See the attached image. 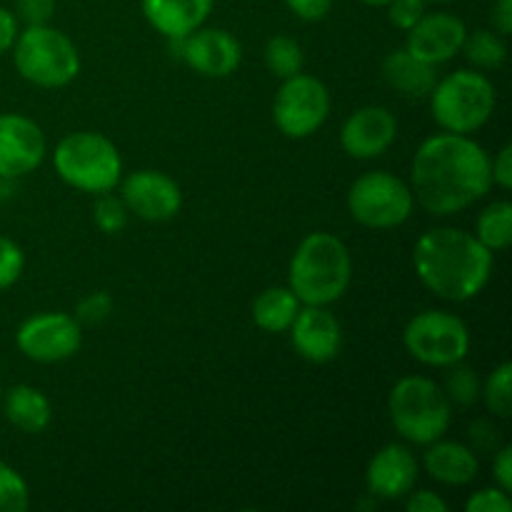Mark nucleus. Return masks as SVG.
Listing matches in <instances>:
<instances>
[{
    "mask_svg": "<svg viewBox=\"0 0 512 512\" xmlns=\"http://www.w3.org/2000/svg\"><path fill=\"white\" fill-rule=\"evenodd\" d=\"M0 400H3V390H0Z\"/></svg>",
    "mask_w": 512,
    "mask_h": 512,
    "instance_id": "49530a36",
    "label": "nucleus"
},
{
    "mask_svg": "<svg viewBox=\"0 0 512 512\" xmlns=\"http://www.w3.org/2000/svg\"><path fill=\"white\" fill-rule=\"evenodd\" d=\"M493 25H495V33H500L505 38V35L512 33V0H498V3L493 5Z\"/></svg>",
    "mask_w": 512,
    "mask_h": 512,
    "instance_id": "79ce46f5",
    "label": "nucleus"
},
{
    "mask_svg": "<svg viewBox=\"0 0 512 512\" xmlns=\"http://www.w3.org/2000/svg\"><path fill=\"white\" fill-rule=\"evenodd\" d=\"M360 3H365V5H375V8H383V5H388L390 0H360Z\"/></svg>",
    "mask_w": 512,
    "mask_h": 512,
    "instance_id": "37998d69",
    "label": "nucleus"
},
{
    "mask_svg": "<svg viewBox=\"0 0 512 512\" xmlns=\"http://www.w3.org/2000/svg\"><path fill=\"white\" fill-rule=\"evenodd\" d=\"M413 190L398 175L373 170L360 175L348 193V210L360 225L375 230L398 228L413 213Z\"/></svg>",
    "mask_w": 512,
    "mask_h": 512,
    "instance_id": "1a4fd4ad",
    "label": "nucleus"
},
{
    "mask_svg": "<svg viewBox=\"0 0 512 512\" xmlns=\"http://www.w3.org/2000/svg\"><path fill=\"white\" fill-rule=\"evenodd\" d=\"M383 78L405 98H425L435 88V65L425 63L410 50H393L383 60Z\"/></svg>",
    "mask_w": 512,
    "mask_h": 512,
    "instance_id": "412c9836",
    "label": "nucleus"
},
{
    "mask_svg": "<svg viewBox=\"0 0 512 512\" xmlns=\"http://www.w3.org/2000/svg\"><path fill=\"white\" fill-rule=\"evenodd\" d=\"M15 343L20 353L35 363H60L78 353L83 330L68 313H40L20 325Z\"/></svg>",
    "mask_w": 512,
    "mask_h": 512,
    "instance_id": "9b49d317",
    "label": "nucleus"
},
{
    "mask_svg": "<svg viewBox=\"0 0 512 512\" xmlns=\"http://www.w3.org/2000/svg\"><path fill=\"white\" fill-rule=\"evenodd\" d=\"M430 110L445 133H475L493 115L495 85L483 73L455 70L430 90Z\"/></svg>",
    "mask_w": 512,
    "mask_h": 512,
    "instance_id": "423d86ee",
    "label": "nucleus"
},
{
    "mask_svg": "<svg viewBox=\"0 0 512 512\" xmlns=\"http://www.w3.org/2000/svg\"><path fill=\"white\" fill-rule=\"evenodd\" d=\"M290 330H293L295 350L308 363H330L343 345L338 318L325 305H305L303 310H298Z\"/></svg>",
    "mask_w": 512,
    "mask_h": 512,
    "instance_id": "a211bd4d",
    "label": "nucleus"
},
{
    "mask_svg": "<svg viewBox=\"0 0 512 512\" xmlns=\"http://www.w3.org/2000/svg\"><path fill=\"white\" fill-rule=\"evenodd\" d=\"M53 163L65 183L98 195L113 190L123 173V160L113 140L90 130L60 140L53 153Z\"/></svg>",
    "mask_w": 512,
    "mask_h": 512,
    "instance_id": "0eeeda50",
    "label": "nucleus"
},
{
    "mask_svg": "<svg viewBox=\"0 0 512 512\" xmlns=\"http://www.w3.org/2000/svg\"><path fill=\"white\" fill-rule=\"evenodd\" d=\"M425 5L428 0H390L388 3V18L395 28L408 33L415 23L425 15Z\"/></svg>",
    "mask_w": 512,
    "mask_h": 512,
    "instance_id": "473e14b6",
    "label": "nucleus"
},
{
    "mask_svg": "<svg viewBox=\"0 0 512 512\" xmlns=\"http://www.w3.org/2000/svg\"><path fill=\"white\" fill-rule=\"evenodd\" d=\"M303 48L288 35H275L265 45V65L278 78H290L303 70Z\"/></svg>",
    "mask_w": 512,
    "mask_h": 512,
    "instance_id": "a878e982",
    "label": "nucleus"
},
{
    "mask_svg": "<svg viewBox=\"0 0 512 512\" xmlns=\"http://www.w3.org/2000/svg\"><path fill=\"white\" fill-rule=\"evenodd\" d=\"M490 173H493V183L500 185L503 190L512 188V145H503L495 160H490Z\"/></svg>",
    "mask_w": 512,
    "mask_h": 512,
    "instance_id": "e433bc0d",
    "label": "nucleus"
},
{
    "mask_svg": "<svg viewBox=\"0 0 512 512\" xmlns=\"http://www.w3.org/2000/svg\"><path fill=\"white\" fill-rule=\"evenodd\" d=\"M300 310V300L290 288H268L255 298L253 320L265 333H285Z\"/></svg>",
    "mask_w": 512,
    "mask_h": 512,
    "instance_id": "5701e85b",
    "label": "nucleus"
},
{
    "mask_svg": "<svg viewBox=\"0 0 512 512\" xmlns=\"http://www.w3.org/2000/svg\"><path fill=\"white\" fill-rule=\"evenodd\" d=\"M398 135V118L383 105L355 110L340 128V145L350 158L370 160L383 155Z\"/></svg>",
    "mask_w": 512,
    "mask_h": 512,
    "instance_id": "4468645a",
    "label": "nucleus"
},
{
    "mask_svg": "<svg viewBox=\"0 0 512 512\" xmlns=\"http://www.w3.org/2000/svg\"><path fill=\"white\" fill-rule=\"evenodd\" d=\"M110 313H113V298L108 293H90L88 298L80 300L78 310H75V320L80 325H98L108 320Z\"/></svg>",
    "mask_w": 512,
    "mask_h": 512,
    "instance_id": "2f4dec72",
    "label": "nucleus"
},
{
    "mask_svg": "<svg viewBox=\"0 0 512 512\" xmlns=\"http://www.w3.org/2000/svg\"><path fill=\"white\" fill-rule=\"evenodd\" d=\"M30 505L28 483L10 465L0 463V512H23Z\"/></svg>",
    "mask_w": 512,
    "mask_h": 512,
    "instance_id": "c85d7f7f",
    "label": "nucleus"
},
{
    "mask_svg": "<svg viewBox=\"0 0 512 512\" xmlns=\"http://www.w3.org/2000/svg\"><path fill=\"white\" fill-rule=\"evenodd\" d=\"M240 58L243 48L238 38L223 28H198L183 38L180 60L205 78H228L238 70Z\"/></svg>",
    "mask_w": 512,
    "mask_h": 512,
    "instance_id": "2eb2a0df",
    "label": "nucleus"
},
{
    "mask_svg": "<svg viewBox=\"0 0 512 512\" xmlns=\"http://www.w3.org/2000/svg\"><path fill=\"white\" fill-rule=\"evenodd\" d=\"M425 470L443 485H468L478 478L480 460L470 445L455 440H435L423 455Z\"/></svg>",
    "mask_w": 512,
    "mask_h": 512,
    "instance_id": "aec40b11",
    "label": "nucleus"
},
{
    "mask_svg": "<svg viewBox=\"0 0 512 512\" xmlns=\"http://www.w3.org/2000/svg\"><path fill=\"white\" fill-rule=\"evenodd\" d=\"M15 38H18V20L10 10L0 8V55L13 48Z\"/></svg>",
    "mask_w": 512,
    "mask_h": 512,
    "instance_id": "a19ab883",
    "label": "nucleus"
},
{
    "mask_svg": "<svg viewBox=\"0 0 512 512\" xmlns=\"http://www.w3.org/2000/svg\"><path fill=\"white\" fill-rule=\"evenodd\" d=\"M418 480V460L410 448L400 443H390L373 455L365 470V485L370 498L398 500L413 490Z\"/></svg>",
    "mask_w": 512,
    "mask_h": 512,
    "instance_id": "f3484780",
    "label": "nucleus"
},
{
    "mask_svg": "<svg viewBox=\"0 0 512 512\" xmlns=\"http://www.w3.org/2000/svg\"><path fill=\"white\" fill-rule=\"evenodd\" d=\"M45 135L25 115H0V178H20L43 163Z\"/></svg>",
    "mask_w": 512,
    "mask_h": 512,
    "instance_id": "ddd939ff",
    "label": "nucleus"
},
{
    "mask_svg": "<svg viewBox=\"0 0 512 512\" xmlns=\"http://www.w3.org/2000/svg\"><path fill=\"white\" fill-rule=\"evenodd\" d=\"M213 0H143L145 20L165 38H185L208 20Z\"/></svg>",
    "mask_w": 512,
    "mask_h": 512,
    "instance_id": "6ab92c4d",
    "label": "nucleus"
},
{
    "mask_svg": "<svg viewBox=\"0 0 512 512\" xmlns=\"http://www.w3.org/2000/svg\"><path fill=\"white\" fill-rule=\"evenodd\" d=\"M128 205H125L123 198L118 195H110L108 193H100V198L93 203V220L103 233H120V230L128 225Z\"/></svg>",
    "mask_w": 512,
    "mask_h": 512,
    "instance_id": "c756f323",
    "label": "nucleus"
},
{
    "mask_svg": "<svg viewBox=\"0 0 512 512\" xmlns=\"http://www.w3.org/2000/svg\"><path fill=\"white\" fill-rule=\"evenodd\" d=\"M475 238L493 253L505 250L512 243V205L508 200L493 203L485 208L478 218V233Z\"/></svg>",
    "mask_w": 512,
    "mask_h": 512,
    "instance_id": "b1692460",
    "label": "nucleus"
},
{
    "mask_svg": "<svg viewBox=\"0 0 512 512\" xmlns=\"http://www.w3.org/2000/svg\"><path fill=\"white\" fill-rule=\"evenodd\" d=\"M428 3H450V0H428Z\"/></svg>",
    "mask_w": 512,
    "mask_h": 512,
    "instance_id": "a18cd8bd",
    "label": "nucleus"
},
{
    "mask_svg": "<svg viewBox=\"0 0 512 512\" xmlns=\"http://www.w3.org/2000/svg\"><path fill=\"white\" fill-rule=\"evenodd\" d=\"M413 198L433 215H453L493 188L490 155L468 135L440 133L425 140L410 168Z\"/></svg>",
    "mask_w": 512,
    "mask_h": 512,
    "instance_id": "f257e3e1",
    "label": "nucleus"
},
{
    "mask_svg": "<svg viewBox=\"0 0 512 512\" xmlns=\"http://www.w3.org/2000/svg\"><path fill=\"white\" fill-rule=\"evenodd\" d=\"M465 510L468 512H510L512 510V500L510 493L500 488H485L478 490L473 498L465 503Z\"/></svg>",
    "mask_w": 512,
    "mask_h": 512,
    "instance_id": "72a5a7b5",
    "label": "nucleus"
},
{
    "mask_svg": "<svg viewBox=\"0 0 512 512\" xmlns=\"http://www.w3.org/2000/svg\"><path fill=\"white\" fill-rule=\"evenodd\" d=\"M465 35H468V28H465V23L458 15L425 13L423 18L408 30L405 50L418 55L425 63L438 65L460 53Z\"/></svg>",
    "mask_w": 512,
    "mask_h": 512,
    "instance_id": "dca6fc26",
    "label": "nucleus"
},
{
    "mask_svg": "<svg viewBox=\"0 0 512 512\" xmlns=\"http://www.w3.org/2000/svg\"><path fill=\"white\" fill-rule=\"evenodd\" d=\"M330 93L323 80L313 75H290L280 85L273 103V118L288 138H308L328 120Z\"/></svg>",
    "mask_w": 512,
    "mask_h": 512,
    "instance_id": "9d476101",
    "label": "nucleus"
},
{
    "mask_svg": "<svg viewBox=\"0 0 512 512\" xmlns=\"http://www.w3.org/2000/svg\"><path fill=\"white\" fill-rule=\"evenodd\" d=\"M13 63L28 83L63 88L80 73V55L73 40L45 25H28L13 43Z\"/></svg>",
    "mask_w": 512,
    "mask_h": 512,
    "instance_id": "39448f33",
    "label": "nucleus"
},
{
    "mask_svg": "<svg viewBox=\"0 0 512 512\" xmlns=\"http://www.w3.org/2000/svg\"><path fill=\"white\" fill-rule=\"evenodd\" d=\"M353 278V260L340 238L310 233L290 260V290L305 305H330L340 300Z\"/></svg>",
    "mask_w": 512,
    "mask_h": 512,
    "instance_id": "7ed1b4c3",
    "label": "nucleus"
},
{
    "mask_svg": "<svg viewBox=\"0 0 512 512\" xmlns=\"http://www.w3.org/2000/svg\"><path fill=\"white\" fill-rule=\"evenodd\" d=\"M120 198L128 210L150 223H163L178 215L183 205V193L170 175L160 170H135L123 180Z\"/></svg>",
    "mask_w": 512,
    "mask_h": 512,
    "instance_id": "f8f14e48",
    "label": "nucleus"
},
{
    "mask_svg": "<svg viewBox=\"0 0 512 512\" xmlns=\"http://www.w3.org/2000/svg\"><path fill=\"white\" fill-rule=\"evenodd\" d=\"M460 50L465 53L468 63H473L480 70L500 68L505 63V58H508V45H505L503 35L493 33V30H475V33H468Z\"/></svg>",
    "mask_w": 512,
    "mask_h": 512,
    "instance_id": "393cba45",
    "label": "nucleus"
},
{
    "mask_svg": "<svg viewBox=\"0 0 512 512\" xmlns=\"http://www.w3.org/2000/svg\"><path fill=\"white\" fill-rule=\"evenodd\" d=\"M390 423L400 438L413 445H430L443 438L453 420V405L448 395L423 375H410L395 383L388 398Z\"/></svg>",
    "mask_w": 512,
    "mask_h": 512,
    "instance_id": "20e7f679",
    "label": "nucleus"
},
{
    "mask_svg": "<svg viewBox=\"0 0 512 512\" xmlns=\"http://www.w3.org/2000/svg\"><path fill=\"white\" fill-rule=\"evenodd\" d=\"M403 343L418 363L433 368L463 363L470 353L468 325L448 310H425L415 315L405 325Z\"/></svg>",
    "mask_w": 512,
    "mask_h": 512,
    "instance_id": "6e6552de",
    "label": "nucleus"
},
{
    "mask_svg": "<svg viewBox=\"0 0 512 512\" xmlns=\"http://www.w3.org/2000/svg\"><path fill=\"white\" fill-rule=\"evenodd\" d=\"M445 395H448L450 403L458 405H475L480 400V390H483V383H480L478 373L468 365H450V373L445 378Z\"/></svg>",
    "mask_w": 512,
    "mask_h": 512,
    "instance_id": "cd10ccee",
    "label": "nucleus"
},
{
    "mask_svg": "<svg viewBox=\"0 0 512 512\" xmlns=\"http://www.w3.org/2000/svg\"><path fill=\"white\" fill-rule=\"evenodd\" d=\"M25 268V255L10 238L0 235V290L10 288Z\"/></svg>",
    "mask_w": 512,
    "mask_h": 512,
    "instance_id": "7c9ffc66",
    "label": "nucleus"
},
{
    "mask_svg": "<svg viewBox=\"0 0 512 512\" xmlns=\"http://www.w3.org/2000/svg\"><path fill=\"white\" fill-rule=\"evenodd\" d=\"M475 453H495L500 448V433L490 420H475L468 428Z\"/></svg>",
    "mask_w": 512,
    "mask_h": 512,
    "instance_id": "f704fd0d",
    "label": "nucleus"
},
{
    "mask_svg": "<svg viewBox=\"0 0 512 512\" xmlns=\"http://www.w3.org/2000/svg\"><path fill=\"white\" fill-rule=\"evenodd\" d=\"M480 398L485 400L495 418H510L512 413V365L503 363L488 375L483 383Z\"/></svg>",
    "mask_w": 512,
    "mask_h": 512,
    "instance_id": "bb28decb",
    "label": "nucleus"
},
{
    "mask_svg": "<svg viewBox=\"0 0 512 512\" xmlns=\"http://www.w3.org/2000/svg\"><path fill=\"white\" fill-rule=\"evenodd\" d=\"M405 508L410 512H448V503L433 490H420V493L410 495Z\"/></svg>",
    "mask_w": 512,
    "mask_h": 512,
    "instance_id": "ea45409f",
    "label": "nucleus"
},
{
    "mask_svg": "<svg viewBox=\"0 0 512 512\" xmlns=\"http://www.w3.org/2000/svg\"><path fill=\"white\" fill-rule=\"evenodd\" d=\"M493 478H495V483H498L500 490L510 493L512 490V448L510 445H503V448L495 450Z\"/></svg>",
    "mask_w": 512,
    "mask_h": 512,
    "instance_id": "4c0bfd02",
    "label": "nucleus"
},
{
    "mask_svg": "<svg viewBox=\"0 0 512 512\" xmlns=\"http://www.w3.org/2000/svg\"><path fill=\"white\" fill-rule=\"evenodd\" d=\"M18 18L25 25H45L55 13V0H15Z\"/></svg>",
    "mask_w": 512,
    "mask_h": 512,
    "instance_id": "c9c22d12",
    "label": "nucleus"
},
{
    "mask_svg": "<svg viewBox=\"0 0 512 512\" xmlns=\"http://www.w3.org/2000/svg\"><path fill=\"white\" fill-rule=\"evenodd\" d=\"M413 268L430 293L453 303H465L488 285L493 253L473 233L460 228H433L415 243Z\"/></svg>",
    "mask_w": 512,
    "mask_h": 512,
    "instance_id": "f03ea898",
    "label": "nucleus"
},
{
    "mask_svg": "<svg viewBox=\"0 0 512 512\" xmlns=\"http://www.w3.org/2000/svg\"><path fill=\"white\" fill-rule=\"evenodd\" d=\"M5 418L23 433H43L53 418V408L45 393H40L33 385H15L3 395Z\"/></svg>",
    "mask_w": 512,
    "mask_h": 512,
    "instance_id": "4be33fe9",
    "label": "nucleus"
},
{
    "mask_svg": "<svg viewBox=\"0 0 512 512\" xmlns=\"http://www.w3.org/2000/svg\"><path fill=\"white\" fill-rule=\"evenodd\" d=\"M285 3L303 20H323L333 8V0H285Z\"/></svg>",
    "mask_w": 512,
    "mask_h": 512,
    "instance_id": "58836bf2",
    "label": "nucleus"
},
{
    "mask_svg": "<svg viewBox=\"0 0 512 512\" xmlns=\"http://www.w3.org/2000/svg\"><path fill=\"white\" fill-rule=\"evenodd\" d=\"M3 195H5V185H3V178H0V203H3Z\"/></svg>",
    "mask_w": 512,
    "mask_h": 512,
    "instance_id": "c03bdc74",
    "label": "nucleus"
}]
</instances>
